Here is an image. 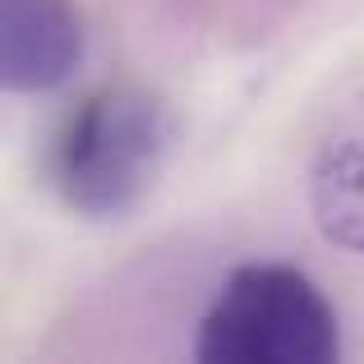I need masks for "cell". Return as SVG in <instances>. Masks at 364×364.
Listing matches in <instances>:
<instances>
[{
  "label": "cell",
  "mask_w": 364,
  "mask_h": 364,
  "mask_svg": "<svg viewBox=\"0 0 364 364\" xmlns=\"http://www.w3.org/2000/svg\"><path fill=\"white\" fill-rule=\"evenodd\" d=\"M309 213L328 245L364 258V134H341L314 152Z\"/></svg>",
  "instance_id": "277c9868"
},
{
  "label": "cell",
  "mask_w": 364,
  "mask_h": 364,
  "mask_svg": "<svg viewBox=\"0 0 364 364\" xmlns=\"http://www.w3.org/2000/svg\"><path fill=\"white\" fill-rule=\"evenodd\" d=\"M74 0H0V79L9 92H51L83 65Z\"/></svg>",
  "instance_id": "3957f363"
},
{
  "label": "cell",
  "mask_w": 364,
  "mask_h": 364,
  "mask_svg": "<svg viewBox=\"0 0 364 364\" xmlns=\"http://www.w3.org/2000/svg\"><path fill=\"white\" fill-rule=\"evenodd\" d=\"M171 9L180 14V28H189V37L245 46L267 37V28L282 23L295 0H171Z\"/></svg>",
  "instance_id": "5b68a950"
},
{
  "label": "cell",
  "mask_w": 364,
  "mask_h": 364,
  "mask_svg": "<svg viewBox=\"0 0 364 364\" xmlns=\"http://www.w3.org/2000/svg\"><path fill=\"white\" fill-rule=\"evenodd\" d=\"M176 111L139 83H107L70 107L51 143V185L60 203L92 222L134 213L176 152Z\"/></svg>",
  "instance_id": "6da1fadb"
},
{
  "label": "cell",
  "mask_w": 364,
  "mask_h": 364,
  "mask_svg": "<svg viewBox=\"0 0 364 364\" xmlns=\"http://www.w3.org/2000/svg\"><path fill=\"white\" fill-rule=\"evenodd\" d=\"M203 364H332L341 323L328 295L291 263H240L198 318Z\"/></svg>",
  "instance_id": "7a4b0ae2"
}]
</instances>
